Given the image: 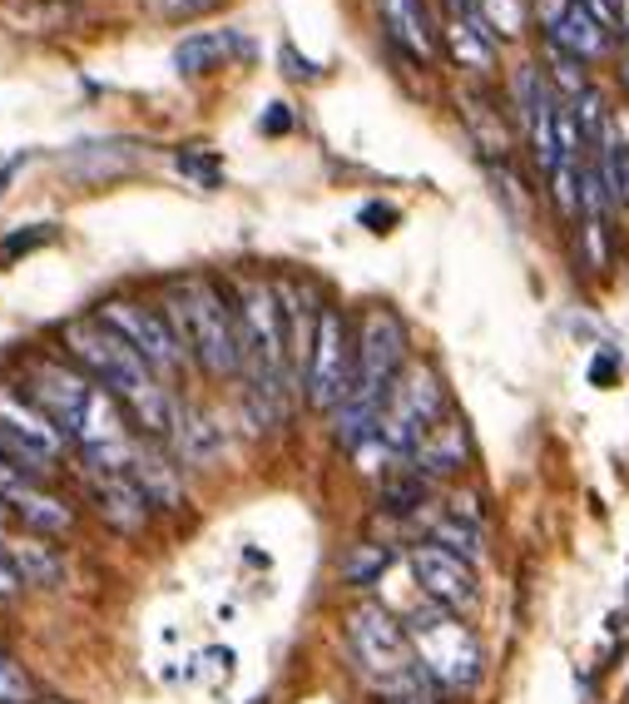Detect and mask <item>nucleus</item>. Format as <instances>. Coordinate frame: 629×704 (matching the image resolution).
<instances>
[{
	"label": "nucleus",
	"instance_id": "473e14b6",
	"mask_svg": "<svg viewBox=\"0 0 629 704\" xmlns=\"http://www.w3.org/2000/svg\"><path fill=\"white\" fill-rule=\"evenodd\" d=\"M382 704H441V690L431 680H422L416 690H402V694H387Z\"/></svg>",
	"mask_w": 629,
	"mask_h": 704
},
{
	"label": "nucleus",
	"instance_id": "4468645a",
	"mask_svg": "<svg viewBox=\"0 0 629 704\" xmlns=\"http://www.w3.org/2000/svg\"><path fill=\"white\" fill-rule=\"evenodd\" d=\"M466 462H471V437L456 413L441 417V422L422 437V446L412 452V472H422L427 481L456 477V472H466Z\"/></svg>",
	"mask_w": 629,
	"mask_h": 704
},
{
	"label": "nucleus",
	"instance_id": "cd10ccee",
	"mask_svg": "<svg viewBox=\"0 0 629 704\" xmlns=\"http://www.w3.org/2000/svg\"><path fill=\"white\" fill-rule=\"evenodd\" d=\"M0 704H35V684L11 655L0 651Z\"/></svg>",
	"mask_w": 629,
	"mask_h": 704
},
{
	"label": "nucleus",
	"instance_id": "2f4dec72",
	"mask_svg": "<svg viewBox=\"0 0 629 704\" xmlns=\"http://www.w3.org/2000/svg\"><path fill=\"white\" fill-rule=\"evenodd\" d=\"M218 0H159V11L169 15V21H189V15H203V11H214Z\"/></svg>",
	"mask_w": 629,
	"mask_h": 704
},
{
	"label": "nucleus",
	"instance_id": "e433bc0d",
	"mask_svg": "<svg viewBox=\"0 0 629 704\" xmlns=\"http://www.w3.org/2000/svg\"><path fill=\"white\" fill-rule=\"evenodd\" d=\"M15 169H21V159H11V164H5V169H0V184H5V179H11Z\"/></svg>",
	"mask_w": 629,
	"mask_h": 704
},
{
	"label": "nucleus",
	"instance_id": "c85d7f7f",
	"mask_svg": "<svg viewBox=\"0 0 629 704\" xmlns=\"http://www.w3.org/2000/svg\"><path fill=\"white\" fill-rule=\"evenodd\" d=\"M55 239V224H31V228H15L11 239L0 243V263H15L21 253H35Z\"/></svg>",
	"mask_w": 629,
	"mask_h": 704
},
{
	"label": "nucleus",
	"instance_id": "0eeeda50",
	"mask_svg": "<svg viewBox=\"0 0 629 704\" xmlns=\"http://www.w3.org/2000/svg\"><path fill=\"white\" fill-rule=\"evenodd\" d=\"M447 387H441L437 368L431 362H412V368L396 378L392 397L382 402V417H377V442L387 456L396 462H412V452L422 446V437L447 417Z\"/></svg>",
	"mask_w": 629,
	"mask_h": 704
},
{
	"label": "nucleus",
	"instance_id": "9d476101",
	"mask_svg": "<svg viewBox=\"0 0 629 704\" xmlns=\"http://www.w3.org/2000/svg\"><path fill=\"white\" fill-rule=\"evenodd\" d=\"M95 318L105 327H115V333L124 337V343L134 347L139 358L150 362L164 382L183 368V343H179V333H174V323H169V313H164V308L134 303V298H109V303H99Z\"/></svg>",
	"mask_w": 629,
	"mask_h": 704
},
{
	"label": "nucleus",
	"instance_id": "bb28decb",
	"mask_svg": "<svg viewBox=\"0 0 629 704\" xmlns=\"http://www.w3.org/2000/svg\"><path fill=\"white\" fill-rule=\"evenodd\" d=\"M600 169H605V184L615 194V204H629V144L609 140L605 154H600Z\"/></svg>",
	"mask_w": 629,
	"mask_h": 704
},
{
	"label": "nucleus",
	"instance_id": "1a4fd4ad",
	"mask_svg": "<svg viewBox=\"0 0 629 704\" xmlns=\"http://www.w3.org/2000/svg\"><path fill=\"white\" fill-rule=\"evenodd\" d=\"M0 452L11 456L21 472H31L35 481L50 477L55 462L64 456V437L40 413V402L31 392L5 387V382H0Z\"/></svg>",
	"mask_w": 629,
	"mask_h": 704
},
{
	"label": "nucleus",
	"instance_id": "6ab92c4d",
	"mask_svg": "<svg viewBox=\"0 0 629 704\" xmlns=\"http://www.w3.org/2000/svg\"><path fill=\"white\" fill-rule=\"evenodd\" d=\"M447 50H451V60H456L461 70H476V75H486V70L496 65V35L476 11L471 15H451L447 11Z\"/></svg>",
	"mask_w": 629,
	"mask_h": 704
},
{
	"label": "nucleus",
	"instance_id": "20e7f679",
	"mask_svg": "<svg viewBox=\"0 0 629 704\" xmlns=\"http://www.w3.org/2000/svg\"><path fill=\"white\" fill-rule=\"evenodd\" d=\"M169 323L179 333L183 353L199 362L209 378H238L244 372V333H238V308L214 278H179L169 283Z\"/></svg>",
	"mask_w": 629,
	"mask_h": 704
},
{
	"label": "nucleus",
	"instance_id": "a878e982",
	"mask_svg": "<svg viewBox=\"0 0 629 704\" xmlns=\"http://www.w3.org/2000/svg\"><path fill=\"white\" fill-rule=\"evenodd\" d=\"M174 437H179V446H183V456H209L218 446V427L209 422V417H193V413H183L179 407V427H174Z\"/></svg>",
	"mask_w": 629,
	"mask_h": 704
},
{
	"label": "nucleus",
	"instance_id": "393cba45",
	"mask_svg": "<svg viewBox=\"0 0 629 704\" xmlns=\"http://www.w3.org/2000/svg\"><path fill=\"white\" fill-rule=\"evenodd\" d=\"M387 565H392V551L377 546V541H363V546H353V551L342 556V581L347 585H372Z\"/></svg>",
	"mask_w": 629,
	"mask_h": 704
},
{
	"label": "nucleus",
	"instance_id": "f3484780",
	"mask_svg": "<svg viewBox=\"0 0 629 704\" xmlns=\"http://www.w3.org/2000/svg\"><path fill=\"white\" fill-rule=\"evenodd\" d=\"M129 477L139 481V491L150 497V506H183V481H179V466L159 452L154 437H139L134 446V462H129Z\"/></svg>",
	"mask_w": 629,
	"mask_h": 704
},
{
	"label": "nucleus",
	"instance_id": "5701e85b",
	"mask_svg": "<svg viewBox=\"0 0 629 704\" xmlns=\"http://www.w3.org/2000/svg\"><path fill=\"white\" fill-rule=\"evenodd\" d=\"M575 239H580V269H585V273H605L609 263H615V243H609V218H580Z\"/></svg>",
	"mask_w": 629,
	"mask_h": 704
},
{
	"label": "nucleus",
	"instance_id": "2eb2a0df",
	"mask_svg": "<svg viewBox=\"0 0 629 704\" xmlns=\"http://www.w3.org/2000/svg\"><path fill=\"white\" fill-rule=\"evenodd\" d=\"M377 11H382V25L396 45H402L412 60L431 65L437 60V25H431V11L427 0H377Z\"/></svg>",
	"mask_w": 629,
	"mask_h": 704
},
{
	"label": "nucleus",
	"instance_id": "f8f14e48",
	"mask_svg": "<svg viewBox=\"0 0 629 704\" xmlns=\"http://www.w3.org/2000/svg\"><path fill=\"white\" fill-rule=\"evenodd\" d=\"M535 15H541L545 40H550L555 50L575 55L585 65H595V60L609 55V25H600L580 0H535Z\"/></svg>",
	"mask_w": 629,
	"mask_h": 704
},
{
	"label": "nucleus",
	"instance_id": "ddd939ff",
	"mask_svg": "<svg viewBox=\"0 0 629 704\" xmlns=\"http://www.w3.org/2000/svg\"><path fill=\"white\" fill-rule=\"evenodd\" d=\"M85 487H90L95 511L115 526V532H124V536L144 532V521H150V497L139 491V481L129 477V472H90Z\"/></svg>",
	"mask_w": 629,
	"mask_h": 704
},
{
	"label": "nucleus",
	"instance_id": "a211bd4d",
	"mask_svg": "<svg viewBox=\"0 0 629 704\" xmlns=\"http://www.w3.org/2000/svg\"><path fill=\"white\" fill-rule=\"evenodd\" d=\"M234 55H248V40L238 31H199L189 35V40L174 50V70L179 75H214V70H224Z\"/></svg>",
	"mask_w": 629,
	"mask_h": 704
},
{
	"label": "nucleus",
	"instance_id": "6e6552de",
	"mask_svg": "<svg viewBox=\"0 0 629 704\" xmlns=\"http://www.w3.org/2000/svg\"><path fill=\"white\" fill-rule=\"evenodd\" d=\"M357 382V337L342 318V308H322L318 333H312V358L302 372V397L318 413H337Z\"/></svg>",
	"mask_w": 629,
	"mask_h": 704
},
{
	"label": "nucleus",
	"instance_id": "f03ea898",
	"mask_svg": "<svg viewBox=\"0 0 629 704\" xmlns=\"http://www.w3.org/2000/svg\"><path fill=\"white\" fill-rule=\"evenodd\" d=\"M60 347L75 368H85L99 387L115 392L139 432L154 437V442H169L174 427H179V402H174L169 382L139 358L115 327H105L99 318H75V323H64Z\"/></svg>",
	"mask_w": 629,
	"mask_h": 704
},
{
	"label": "nucleus",
	"instance_id": "7c9ffc66",
	"mask_svg": "<svg viewBox=\"0 0 629 704\" xmlns=\"http://www.w3.org/2000/svg\"><path fill=\"white\" fill-rule=\"evenodd\" d=\"M615 378H619V358L615 353H595V358H590V382H595V387H615Z\"/></svg>",
	"mask_w": 629,
	"mask_h": 704
},
{
	"label": "nucleus",
	"instance_id": "72a5a7b5",
	"mask_svg": "<svg viewBox=\"0 0 629 704\" xmlns=\"http://www.w3.org/2000/svg\"><path fill=\"white\" fill-rule=\"evenodd\" d=\"M288 130H293V109H288V105H268L263 134H288Z\"/></svg>",
	"mask_w": 629,
	"mask_h": 704
},
{
	"label": "nucleus",
	"instance_id": "4c0bfd02",
	"mask_svg": "<svg viewBox=\"0 0 629 704\" xmlns=\"http://www.w3.org/2000/svg\"><path fill=\"white\" fill-rule=\"evenodd\" d=\"M619 25L629 31V0H619Z\"/></svg>",
	"mask_w": 629,
	"mask_h": 704
},
{
	"label": "nucleus",
	"instance_id": "dca6fc26",
	"mask_svg": "<svg viewBox=\"0 0 629 704\" xmlns=\"http://www.w3.org/2000/svg\"><path fill=\"white\" fill-rule=\"evenodd\" d=\"M0 556L15 571V581L25 585H60L64 581V561L55 556V546H45V536L35 532H5L0 526Z\"/></svg>",
	"mask_w": 629,
	"mask_h": 704
},
{
	"label": "nucleus",
	"instance_id": "f704fd0d",
	"mask_svg": "<svg viewBox=\"0 0 629 704\" xmlns=\"http://www.w3.org/2000/svg\"><path fill=\"white\" fill-rule=\"evenodd\" d=\"M363 224L372 228V234H387V224H396V208H387V204H367V208H363Z\"/></svg>",
	"mask_w": 629,
	"mask_h": 704
},
{
	"label": "nucleus",
	"instance_id": "b1692460",
	"mask_svg": "<svg viewBox=\"0 0 629 704\" xmlns=\"http://www.w3.org/2000/svg\"><path fill=\"white\" fill-rule=\"evenodd\" d=\"M476 11H480V21L491 25L496 40H511L531 21V0H476Z\"/></svg>",
	"mask_w": 629,
	"mask_h": 704
},
{
	"label": "nucleus",
	"instance_id": "39448f33",
	"mask_svg": "<svg viewBox=\"0 0 629 704\" xmlns=\"http://www.w3.org/2000/svg\"><path fill=\"white\" fill-rule=\"evenodd\" d=\"M406 640H412V655L422 665V675L441 694H471L480 684V675H486V651H480L476 630L456 610L437 606V600H422L406 616Z\"/></svg>",
	"mask_w": 629,
	"mask_h": 704
},
{
	"label": "nucleus",
	"instance_id": "aec40b11",
	"mask_svg": "<svg viewBox=\"0 0 629 704\" xmlns=\"http://www.w3.org/2000/svg\"><path fill=\"white\" fill-rule=\"evenodd\" d=\"M461 115H466V124H471V134H476V144L486 154H511V130H506V120L491 109V99H480V95H461Z\"/></svg>",
	"mask_w": 629,
	"mask_h": 704
},
{
	"label": "nucleus",
	"instance_id": "c756f323",
	"mask_svg": "<svg viewBox=\"0 0 629 704\" xmlns=\"http://www.w3.org/2000/svg\"><path fill=\"white\" fill-rule=\"evenodd\" d=\"M174 164H179V174H189L193 184H203V189H214L218 174H224L214 154H203V150H179V154H174Z\"/></svg>",
	"mask_w": 629,
	"mask_h": 704
},
{
	"label": "nucleus",
	"instance_id": "f257e3e1",
	"mask_svg": "<svg viewBox=\"0 0 629 704\" xmlns=\"http://www.w3.org/2000/svg\"><path fill=\"white\" fill-rule=\"evenodd\" d=\"M25 392L40 413L60 427V437L85 456L90 472H129L139 437L129 432L124 407L109 387H99L85 368L64 358H35L25 368Z\"/></svg>",
	"mask_w": 629,
	"mask_h": 704
},
{
	"label": "nucleus",
	"instance_id": "7ed1b4c3",
	"mask_svg": "<svg viewBox=\"0 0 629 704\" xmlns=\"http://www.w3.org/2000/svg\"><path fill=\"white\" fill-rule=\"evenodd\" d=\"M406 372V327L392 308H367L363 327H357V382L347 392L337 413V442L347 452L367 446L377 437V417L382 402L392 397L396 378Z\"/></svg>",
	"mask_w": 629,
	"mask_h": 704
},
{
	"label": "nucleus",
	"instance_id": "ea45409f",
	"mask_svg": "<svg viewBox=\"0 0 629 704\" xmlns=\"http://www.w3.org/2000/svg\"><path fill=\"white\" fill-rule=\"evenodd\" d=\"M625 80H629V60H625Z\"/></svg>",
	"mask_w": 629,
	"mask_h": 704
},
{
	"label": "nucleus",
	"instance_id": "423d86ee",
	"mask_svg": "<svg viewBox=\"0 0 629 704\" xmlns=\"http://www.w3.org/2000/svg\"><path fill=\"white\" fill-rule=\"evenodd\" d=\"M342 625H347V651H353L357 670H363L382 694L416 690V684L427 680L422 665H416V655H412L406 625L387 606H377V600H357Z\"/></svg>",
	"mask_w": 629,
	"mask_h": 704
},
{
	"label": "nucleus",
	"instance_id": "4be33fe9",
	"mask_svg": "<svg viewBox=\"0 0 629 704\" xmlns=\"http://www.w3.org/2000/svg\"><path fill=\"white\" fill-rule=\"evenodd\" d=\"M570 115H575V124H580V140H585V150H595V154H605V124H609V115H605V95H600L595 85L585 90V95H575L570 99Z\"/></svg>",
	"mask_w": 629,
	"mask_h": 704
},
{
	"label": "nucleus",
	"instance_id": "9b49d317",
	"mask_svg": "<svg viewBox=\"0 0 629 704\" xmlns=\"http://www.w3.org/2000/svg\"><path fill=\"white\" fill-rule=\"evenodd\" d=\"M412 575H416V585H422V596L437 600V606L456 610V616L476 610L480 585H476V565H471L466 556L447 551V546H437V541H416Z\"/></svg>",
	"mask_w": 629,
	"mask_h": 704
},
{
	"label": "nucleus",
	"instance_id": "412c9836",
	"mask_svg": "<svg viewBox=\"0 0 629 704\" xmlns=\"http://www.w3.org/2000/svg\"><path fill=\"white\" fill-rule=\"evenodd\" d=\"M427 541H437V546H447V551L476 561V556H480V521H471V516H461V511L447 506L441 516H431Z\"/></svg>",
	"mask_w": 629,
	"mask_h": 704
},
{
	"label": "nucleus",
	"instance_id": "58836bf2",
	"mask_svg": "<svg viewBox=\"0 0 629 704\" xmlns=\"http://www.w3.org/2000/svg\"><path fill=\"white\" fill-rule=\"evenodd\" d=\"M35 704H64V700H35Z\"/></svg>",
	"mask_w": 629,
	"mask_h": 704
},
{
	"label": "nucleus",
	"instance_id": "c9c22d12",
	"mask_svg": "<svg viewBox=\"0 0 629 704\" xmlns=\"http://www.w3.org/2000/svg\"><path fill=\"white\" fill-rule=\"evenodd\" d=\"M15 585H21V581H15V571L5 565V556H0V596H11Z\"/></svg>",
	"mask_w": 629,
	"mask_h": 704
}]
</instances>
